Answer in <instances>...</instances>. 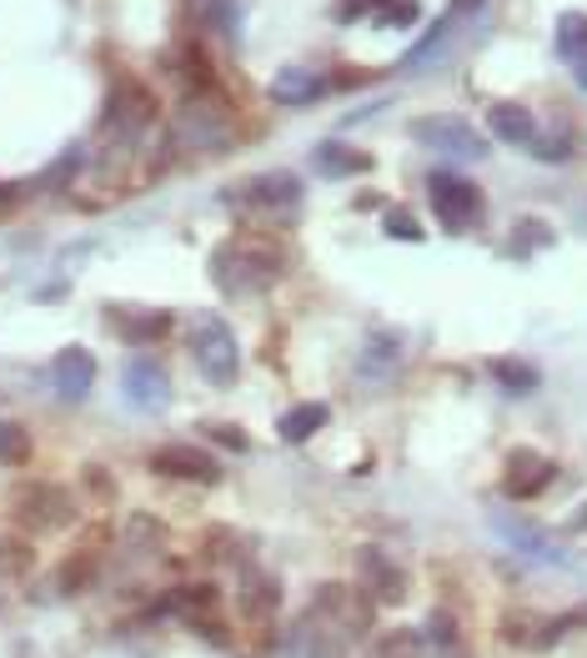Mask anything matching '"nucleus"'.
Wrapping results in <instances>:
<instances>
[{"label": "nucleus", "mask_w": 587, "mask_h": 658, "mask_svg": "<svg viewBox=\"0 0 587 658\" xmlns=\"http://www.w3.org/2000/svg\"><path fill=\"white\" fill-rule=\"evenodd\" d=\"M296 644H302V658H347V628L321 613H306L296 623Z\"/></svg>", "instance_id": "obj_16"}, {"label": "nucleus", "mask_w": 587, "mask_h": 658, "mask_svg": "<svg viewBox=\"0 0 587 658\" xmlns=\"http://www.w3.org/2000/svg\"><path fill=\"white\" fill-rule=\"evenodd\" d=\"M458 21H462V0H458V5H452L447 15H437L432 31H427V36L407 50L402 71H422V66H437V60H442V50H447V41H452V31H458Z\"/></svg>", "instance_id": "obj_19"}, {"label": "nucleus", "mask_w": 587, "mask_h": 658, "mask_svg": "<svg viewBox=\"0 0 587 658\" xmlns=\"http://www.w3.org/2000/svg\"><path fill=\"white\" fill-rule=\"evenodd\" d=\"M357 574H362L366 593H372L376 603H387V609L407 603V593H411L407 568H402L397 558H387V553L376 548V543H362V548H357Z\"/></svg>", "instance_id": "obj_8"}, {"label": "nucleus", "mask_w": 587, "mask_h": 658, "mask_svg": "<svg viewBox=\"0 0 587 658\" xmlns=\"http://www.w3.org/2000/svg\"><path fill=\"white\" fill-rule=\"evenodd\" d=\"M11 518L25 533H60V527L76 523V498L56 483H31V488L15 492Z\"/></svg>", "instance_id": "obj_7"}, {"label": "nucleus", "mask_w": 587, "mask_h": 658, "mask_svg": "<svg viewBox=\"0 0 587 658\" xmlns=\"http://www.w3.org/2000/svg\"><path fill=\"white\" fill-rule=\"evenodd\" d=\"M422 0H376V21L382 25H417Z\"/></svg>", "instance_id": "obj_34"}, {"label": "nucleus", "mask_w": 587, "mask_h": 658, "mask_svg": "<svg viewBox=\"0 0 587 658\" xmlns=\"http://www.w3.org/2000/svg\"><path fill=\"white\" fill-rule=\"evenodd\" d=\"M276 609H282V578L257 563H241L236 568V613L247 623H267L276 619Z\"/></svg>", "instance_id": "obj_9"}, {"label": "nucleus", "mask_w": 587, "mask_h": 658, "mask_svg": "<svg viewBox=\"0 0 587 658\" xmlns=\"http://www.w3.org/2000/svg\"><path fill=\"white\" fill-rule=\"evenodd\" d=\"M312 167H317L327 181H337V177H352V171H372V156L347 146V141H321L317 151H312Z\"/></svg>", "instance_id": "obj_21"}, {"label": "nucleus", "mask_w": 587, "mask_h": 658, "mask_svg": "<svg viewBox=\"0 0 587 658\" xmlns=\"http://www.w3.org/2000/svg\"><path fill=\"white\" fill-rule=\"evenodd\" d=\"M366 5H372V11H376V0H337V11H331V21H341V25H352L357 15L366 11Z\"/></svg>", "instance_id": "obj_38"}, {"label": "nucleus", "mask_w": 587, "mask_h": 658, "mask_svg": "<svg viewBox=\"0 0 587 658\" xmlns=\"http://www.w3.org/2000/svg\"><path fill=\"white\" fill-rule=\"evenodd\" d=\"M397 358H402V342L392 332H376L372 342H366V358H362V372L372 377V383H382L392 367H397Z\"/></svg>", "instance_id": "obj_23"}, {"label": "nucleus", "mask_w": 587, "mask_h": 658, "mask_svg": "<svg viewBox=\"0 0 587 658\" xmlns=\"http://www.w3.org/2000/svg\"><path fill=\"white\" fill-rule=\"evenodd\" d=\"M573 81H577V86H583V91H587V50H583V56L573 60Z\"/></svg>", "instance_id": "obj_40"}, {"label": "nucleus", "mask_w": 587, "mask_h": 658, "mask_svg": "<svg viewBox=\"0 0 587 658\" xmlns=\"http://www.w3.org/2000/svg\"><path fill=\"white\" fill-rule=\"evenodd\" d=\"M106 322L116 327L121 342H161V337H171L177 317L161 307H106Z\"/></svg>", "instance_id": "obj_12"}, {"label": "nucleus", "mask_w": 587, "mask_h": 658, "mask_svg": "<svg viewBox=\"0 0 587 658\" xmlns=\"http://www.w3.org/2000/svg\"><path fill=\"white\" fill-rule=\"evenodd\" d=\"M487 372H493L507 393H532V387H538V367L522 362V358H493L487 362Z\"/></svg>", "instance_id": "obj_25"}, {"label": "nucleus", "mask_w": 587, "mask_h": 658, "mask_svg": "<svg viewBox=\"0 0 587 658\" xmlns=\"http://www.w3.org/2000/svg\"><path fill=\"white\" fill-rule=\"evenodd\" d=\"M286 266V252L276 241H261V237H236L222 241L212 252V282L226 292V297H251V292L271 287Z\"/></svg>", "instance_id": "obj_1"}, {"label": "nucleus", "mask_w": 587, "mask_h": 658, "mask_svg": "<svg viewBox=\"0 0 587 658\" xmlns=\"http://www.w3.org/2000/svg\"><path fill=\"white\" fill-rule=\"evenodd\" d=\"M548 483H552V463L542 453H532V447H512V453H507V463H503L507 498H538Z\"/></svg>", "instance_id": "obj_13"}, {"label": "nucleus", "mask_w": 587, "mask_h": 658, "mask_svg": "<svg viewBox=\"0 0 587 658\" xmlns=\"http://www.w3.org/2000/svg\"><path fill=\"white\" fill-rule=\"evenodd\" d=\"M81 488L91 492L95 503H111V498H116V478H111L101 463H86V467H81Z\"/></svg>", "instance_id": "obj_35"}, {"label": "nucleus", "mask_w": 587, "mask_h": 658, "mask_svg": "<svg viewBox=\"0 0 587 658\" xmlns=\"http://www.w3.org/2000/svg\"><path fill=\"white\" fill-rule=\"evenodd\" d=\"M427 196H432V212L442 216L447 231L477 227L487 212V196L477 192V181L458 177V171H427Z\"/></svg>", "instance_id": "obj_6"}, {"label": "nucleus", "mask_w": 587, "mask_h": 658, "mask_svg": "<svg viewBox=\"0 0 587 658\" xmlns=\"http://www.w3.org/2000/svg\"><path fill=\"white\" fill-rule=\"evenodd\" d=\"M222 206H236L247 216H276V222H292L296 206H302V181L292 171H257L241 186H226Z\"/></svg>", "instance_id": "obj_2"}, {"label": "nucleus", "mask_w": 587, "mask_h": 658, "mask_svg": "<svg viewBox=\"0 0 587 658\" xmlns=\"http://www.w3.org/2000/svg\"><path fill=\"white\" fill-rule=\"evenodd\" d=\"M121 393H126L131 407H146V412H161L171 402V377L156 362H131L126 377H121Z\"/></svg>", "instance_id": "obj_14"}, {"label": "nucleus", "mask_w": 587, "mask_h": 658, "mask_svg": "<svg viewBox=\"0 0 587 658\" xmlns=\"http://www.w3.org/2000/svg\"><path fill=\"white\" fill-rule=\"evenodd\" d=\"M206 438L222 443V447H232V453H247V447H251L247 432H241V428H222V422H206Z\"/></svg>", "instance_id": "obj_37"}, {"label": "nucleus", "mask_w": 587, "mask_h": 658, "mask_svg": "<svg viewBox=\"0 0 587 658\" xmlns=\"http://www.w3.org/2000/svg\"><path fill=\"white\" fill-rule=\"evenodd\" d=\"M567 527H587V508H577V513H573V523H567Z\"/></svg>", "instance_id": "obj_42"}, {"label": "nucleus", "mask_w": 587, "mask_h": 658, "mask_svg": "<svg viewBox=\"0 0 587 658\" xmlns=\"http://www.w3.org/2000/svg\"><path fill=\"white\" fill-rule=\"evenodd\" d=\"M177 141H181V146H201V151L226 146V141H232V126H226L222 106L191 97L187 106H181V116H177Z\"/></svg>", "instance_id": "obj_11"}, {"label": "nucleus", "mask_w": 587, "mask_h": 658, "mask_svg": "<svg viewBox=\"0 0 587 658\" xmlns=\"http://www.w3.org/2000/svg\"><path fill=\"white\" fill-rule=\"evenodd\" d=\"M31 453H36L31 432H25L21 422L0 418V463H5V467H21V463H31Z\"/></svg>", "instance_id": "obj_28"}, {"label": "nucleus", "mask_w": 587, "mask_h": 658, "mask_svg": "<svg viewBox=\"0 0 587 658\" xmlns=\"http://www.w3.org/2000/svg\"><path fill=\"white\" fill-rule=\"evenodd\" d=\"M528 247H552V227L522 216V222H517V252H528Z\"/></svg>", "instance_id": "obj_36"}, {"label": "nucleus", "mask_w": 587, "mask_h": 658, "mask_svg": "<svg viewBox=\"0 0 587 658\" xmlns=\"http://www.w3.org/2000/svg\"><path fill=\"white\" fill-rule=\"evenodd\" d=\"M487 132L507 146H528L532 136H538V121H532L528 106H517V101H497V106L487 111Z\"/></svg>", "instance_id": "obj_20"}, {"label": "nucleus", "mask_w": 587, "mask_h": 658, "mask_svg": "<svg viewBox=\"0 0 587 658\" xmlns=\"http://www.w3.org/2000/svg\"><path fill=\"white\" fill-rule=\"evenodd\" d=\"M422 638H427V648H437V654H447V658H458L462 634H458V619H452V613H432Z\"/></svg>", "instance_id": "obj_31"}, {"label": "nucleus", "mask_w": 587, "mask_h": 658, "mask_svg": "<svg viewBox=\"0 0 587 658\" xmlns=\"http://www.w3.org/2000/svg\"><path fill=\"white\" fill-rule=\"evenodd\" d=\"M583 623H587V603L583 609H573V613H563V628H583Z\"/></svg>", "instance_id": "obj_39"}, {"label": "nucleus", "mask_w": 587, "mask_h": 658, "mask_svg": "<svg viewBox=\"0 0 587 658\" xmlns=\"http://www.w3.org/2000/svg\"><path fill=\"white\" fill-rule=\"evenodd\" d=\"M493 523H497V533L507 538V548L528 553V558H542V563H563V548H557L542 527L522 523V518H507V513H493Z\"/></svg>", "instance_id": "obj_17"}, {"label": "nucleus", "mask_w": 587, "mask_h": 658, "mask_svg": "<svg viewBox=\"0 0 587 658\" xmlns=\"http://www.w3.org/2000/svg\"><path fill=\"white\" fill-rule=\"evenodd\" d=\"M95 574H101V563H95L91 553H71V558L56 568V593H81V588H91Z\"/></svg>", "instance_id": "obj_24"}, {"label": "nucleus", "mask_w": 587, "mask_h": 658, "mask_svg": "<svg viewBox=\"0 0 587 658\" xmlns=\"http://www.w3.org/2000/svg\"><path fill=\"white\" fill-rule=\"evenodd\" d=\"M327 418H331L327 402H296L292 412L276 422V432H282L286 443H306V438H317V432L327 428Z\"/></svg>", "instance_id": "obj_22"}, {"label": "nucleus", "mask_w": 587, "mask_h": 658, "mask_svg": "<svg viewBox=\"0 0 587 658\" xmlns=\"http://www.w3.org/2000/svg\"><path fill=\"white\" fill-rule=\"evenodd\" d=\"M187 348H191V358H196V367L206 372V383H216V387L236 383V372H241V348H236L232 327H226L222 317H206V311H201L187 332Z\"/></svg>", "instance_id": "obj_3"}, {"label": "nucleus", "mask_w": 587, "mask_h": 658, "mask_svg": "<svg viewBox=\"0 0 587 658\" xmlns=\"http://www.w3.org/2000/svg\"><path fill=\"white\" fill-rule=\"evenodd\" d=\"M95 383V358L86 348H60L50 362V387H56L66 402H81Z\"/></svg>", "instance_id": "obj_15"}, {"label": "nucleus", "mask_w": 587, "mask_h": 658, "mask_svg": "<svg viewBox=\"0 0 587 658\" xmlns=\"http://www.w3.org/2000/svg\"><path fill=\"white\" fill-rule=\"evenodd\" d=\"M411 136H417L427 151H442V156H452V161H487V151H493V141L477 136V126H472L467 116H452V111L422 116L411 126Z\"/></svg>", "instance_id": "obj_5"}, {"label": "nucleus", "mask_w": 587, "mask_h": 658, "mask_svg": "<svg viewBox=\"0 0 587 658\" xmlns=\"http://www.w3.org/2000/svg\"><path fill=\"white\" fill-rule=\"evenodd\" d=\"M382 237H392V241H422L427 231H422V222L411 212H402V206H382Z\"/></svg>", "instance_id": "obj_33"}, {"label": "nucleus", "mask_w": 587, "mask_h": 658, "mask_svg": "<svg viewBox=\"0 0 587 658\" xmlns=\"http://www.w3.org/2000/svg\"><path fill=\"white\" fill-rule=\"evenodd\" d=\"M321 91H327V81L317 71H306V66H282L271 76V101L276 106H312V101H321Z\"/></svg>", "instance_id": "obj_18"}, {"label": "nucleus", "mask_w": 587, "mask_h": 658, "mask_svg": "<svg viewBox=\"0 0 587 658\" xmlns=\"http://www.w3.org/2000/svg\"><path fill=\"white\" fill-rule=\"evenodd\" d=\"M36 568V553L21 538H0V578H25Z\"/></svg>", "instance_id": "obj_32"}, {"label": "nucleus", "mask_w": 587, "mask_h": 658, "mask_svg": "<svg viewBox=\"0 0 587 658\" xmlns=\"http://www.w3.org/2000/svg\"><path fill=\"white\" fill-rule=\"evenodd\" d=\"M151 126H156V97L151 91L136 86V81L116 86L111 101H106V116H101V136H106L111 146H136Z\"/></svg>", "instance_id": "obj_4"}, {"label": "nucleus", "mask_w": 587, "mask_h": 658, "mask_svg": "<svg viewBox=\"0 0 587 658\" xmlns=\"http://www.w3.org/2000/svg\"><path fill=\"white\" fill-rule=\"evenodd\" d=\"M357 206H362V212H382V196H376V192H362V196H357Z\"/></svg>", "instance_id": "obj_41"}, {"label": "nucleus", "mask_w": 587, "mask_h": 658, "mask_svg": "<svg viewBox=\"0 0 587 658\" xmlns=\"http://www.w3.org/2000/svg\"><path fill=\"white\" fill-rule=\"evenodd\" d=\"M206 558L222 563V568H241V563H251V548L241 543V533H232V527H212V543H206Z\"/></svg>", "instance_id": "obj_27"}, {"label": "nucleus", "mask_w": 587, "mask_h": 658, "mask_svg": "<svg viewBox=\"0 0 587 658\" xmlns=\"http://www.w3.org/2000/svg\"><path fill=\"white\" fill-rule=\"evenodd\" d=\"M126 543H131V548H161V543H166V523L156 513H131L126 518Z\"/></svg>", "instance_id": "obj_30"}, {"label": "nucleus", "mask_w": 587, "mask_h": 658, "mask_svg": "<svg viewBox=\"0 0 587 658\" xmlns=\"http://www.w3.org/2000/svg\"><path fill=\"white\" fill-rule=\"evenodd\" d=\"M376 658H427V638L411 628H392L387 638H376Z\"/></svg>", "instance_id": "obj_29"}, {"label": "nucleus", "mask_w": 587, "mask_h": 658, "mask_svg": "<svg viewBox=\"0 0 587 658\" xmlns=\"http://www.w3.org/2000/svg\"><path fill=\"white\" fill-rule=\"evenodd\" d=\"M151 473L171 483H196V488H216L222 483V463L201 447H161L151 453Z\"/></svg>", "instance_id": "obj_10"}, {"label": "nucleus", "mask_w": 587, "mask_h": 658, "mask_svg": "<svg viewBox=\"0 0 587 658\" xmlns=\"http://www.w3.org/2000/svg\"><path fill=\"white\" fill-rule=\"evenodd\" d=\"M583 50H587V15L583 11H563V15H557V56L573 66Z\"/></svg>", "instance_id": "obj_26"}]
</instances>
